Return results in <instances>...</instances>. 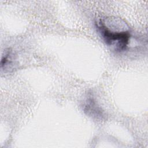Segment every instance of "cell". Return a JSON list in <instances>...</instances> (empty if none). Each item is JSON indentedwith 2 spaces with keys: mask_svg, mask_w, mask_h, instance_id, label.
<instances>
[{
  "mask_svg": "<svg viewBox=\"0 0 148 148\" xmlns=\"http://www.w3.org/2000/svg\"><path fill=\"white\" fill-rule=\"evenodd\" d=\"M96 27L105 43L117 52L124 51L128 47L131 33L127 29H113L106 25L102 20L96 23Z\"/></svg>",
  "mask_w": 148,
  "mask_h": 148,
  "instance_id": "6da1fadb",
  "label": "cell"
},
{
  "mask_svg": "<svg viewBox=\"0 0 148 148\" xmlns=\"http://www.w3.org/2000/svg\"><path fill=\"white\" fill-rule=\"evenodd\" d=\"M83 110L88 116L95 118L97 120L102 119L103 118V112L91 94L88 95V97L84 101Z\"/></svg>",
  "mask_w": 148,
  "mask_h": 148,
  "instance_id": "7a4b0ae2",
  "label": "cell"
}]
</instances>
